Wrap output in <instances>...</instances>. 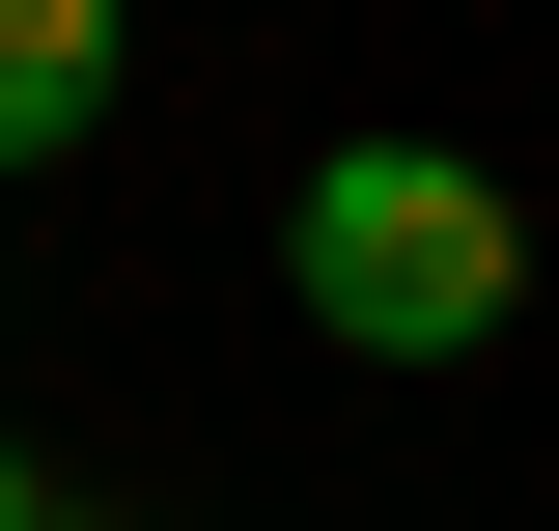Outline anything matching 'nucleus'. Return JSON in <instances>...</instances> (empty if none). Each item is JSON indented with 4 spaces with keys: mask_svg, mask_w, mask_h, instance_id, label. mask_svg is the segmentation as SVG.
<instances>
[{
    "mask_svg": "<svg viewBox=\"0 0 559 531\" xmlns=\"http://www.w3.org/2000/svg\"><path fill=\"white\" fill-rule=\"evenodd\" d=\"M0 531H57V475H28V448H0Z\"/></svg>",
    "mask_w": 559,
    "mask_h": 531,
    "instance_id": "3",
    "label": "nucleus"
},
{
    "mask_svg": "<svg viewBox=\"0 0 559 531\" xmlns=\"http://www.w3.org/2000/svg\"><path fill=\"white\" fill-rule=\"evenodd\" d=\"M280 308L336 335V364H476L532 308V197H503L476 140H308V197H280Z\"/></svg>",
    "mask_w": 559,
    "mask_h": 531,
    "instance_id": "1",
    "label": "nucleus"
},
{
    "mask_svg": "<svg viewBox=\"0 0 559 531\" xmlns=\"http://www.w3.org/2000/svg\"><path fill=\"white\" fill-rule=\"evenodd\" d=\"M112 113V0H0V168H57Z\"/></svg>",
    "mask_w": 559,
    "mask_h": 531,
    "instance_id": "2",
    "label": "nucleus"
}]
</instances>
